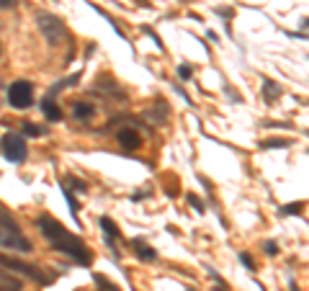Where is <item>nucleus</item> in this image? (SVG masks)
Returning <instances> with one entry per match:
<instances>
[{
	"label": "nucleus",
	"instance_id": "obj_15",
	"mask_svg": "<svg viewBox=\"0 0 309 291\" xmlns=\"http://www.w3.org/2000/svg\"><path fill=\"white\" fill-rule=\"evenodd\" d=\"M42 111H44V116H47L49 121H59V119H62V111H59V106H57L54 98H44V101H42Z\"/></svg>",
	"mask_w": 309,
	"mask_h": 291
},
{
	"label": "nucleus",
	"instance_id": "obj_25",
	"mask_svg": "<svg viewBox=\"0 0 309 291\" xmlns=\"http://www.w3.org/2000/svg\"><path fill=\"white\" fill-rule=\"evenodd\" d=\"M263 250H265V255H276V253H279V245H276L273 240H268V242L263 245Z\"/></svg>",
	"mask_w": 309,
	"mask_h": 291
},
{
	"label": "nucleus",
	"instance_id": "obj_14",
	"mask_svg": "<svg viewBox=\"0 0 309 291\" xmlns=\"http://www.w3.org/2000/svg\"><path fill=\"white\" fill-rule=\"evenodd\" d=\"M101 229L108 240H121V229L116 227V222L111 217H101Z\"/></svg>",
	"mask_w": 309,
	"mask_h": 291
},
{
	"label": "nucleus",
	"instance_id": "obj_29",
	"mask_svg": "<svg viewBox=\"0 0 309 291\" xmlns=\"http://www.w3.org/2000/svg\"><path fill=\"white\" fill-rule=\"evenodd\" d=\"M188 291H196V288H188Z\"/></svg>",
	"mask_w": 309,
	"mask_h": 291
},
{
	"label": "nucleus",
	"instance_id": "obj_4",
	"mask_svg": "<svg viewBox=\"0 0 309 291\" xmlns=\"http://www.w3.org/2000/svg\"><path fill=\"white\" fill-rule=\"evenodd\" d=\"M36 26H39V31L44 34V39H47L49 47H59V41L67 39V26H65L57 16H52V13H47V11L36 13Z\"/></svg>",
	"mask_w": 309,
	"mask_h": 291
},
{
	"label": "nucleus",
	"instance_id": "obj_19",
	"mask_svg": "<svg viewBox=\"0 0 309 291\" xmlns=\"http://www.w3.org/2000/svg\"><path fill=\"white\" fill-rule=\"evenodd\" d=\"M93 281L101 286V291H119V286H116V283H111L106 276H98V273H93Z\"/></svg>",
	"mask_w": 309,
	"mask_h": 291
},
{
	"label": "nucleus",
	"instance_id": "obj_13",
	"mask_svg": "<svg viewBox=\"0 0 309 291\" xmlns=\"http://www.w3.org/2000/svg\"><path fill=\"white\" fill-rule=\"evenodd\" d=\"M263 98H265V103L279 101V98H281V88H279V82L265 80V82H263Z\"/></svg>",
	"mask_w": 309,
	"mask_h": 291
},
{
	"label": "nucleus",
	"instance_id": "obj_11",
	"mask_svg": "<svg viewBox=\"0 0 309 291\" xmlns=\"http://www.w3.org/2000/svg\"><path fill=\"white\" fill-rule=\"evenodd\" d=\"M77 82H80V72H75V75H70V77L59 80L54 88H49L47 98H57V93H62V91H65V88H70V85H77Z\"/></svg>",
	"mask_w": 309,
	"mask_h": 291
},
{
	"label": "nucleus",
	"instance_id": "obj_18",
	"mask_svg": "<svg viewBox=\"0 0 309 291\" xmlns=\"http://www.w3.org/2000/svg\"><path fill=\"white\" fill-rule=\"evenodd\" d=\"M263 150H279V147H291V139H265L260 142Z\"/></svg>",
	"mask_w": 309,
	"mask_h": 291
},
{
	"label": "nucleus",
	"instance_id": "obj_12",
	"mask_svg": "<svg viewBox=\"0 0 309 291\" xmlns=\"http://www.w3.org/2000/svg\"><path fill=\"white\" fill-rule=\"evenodd\" d=\"M62 196H65V201H67V206H70V214H72V219H75V224H77V229H80V219H77V212H80V203H77V198L70 193V188L62 183Z\"/></svg>",
	"mask_w": 309,
	"mask_h": 291
},
{
	"label": "nucleus",
	"instance_id": "obj_2",
	"mask_svg": "<svg viewBox=\"0 0 309 291\" xmlns=\"http://www.w3.org/2000/svg\"><path fill=\"white\" fill-rule=\"evenodd\" d=\"M0 245L3 247H11V250H18V253H31L34 245L28 237H23L18 222L0 206Z\"/></svg>",
	"mask_w": 309,
	"mask_h": 291
},
{
	"label": "nucleus",
	"instance_id": "obj_6",
	"mask_svg": "<svg viewBox=\"0 0 309 291\" xmlns=\"http://www.w3.org/2000/svg\"><path fill=\"white\" fill-rule=\"evenodd\" d=\"M8 103L16 111H26L34 103V82L28 80H13L8 85Z\"/></svg>",
	"mask_w": 309,
	"mask_h": 291
},
{
	"label": "nucleus",
	"instance_id": "obj_9",
	"mask_svg": "<svg viewBox=\"0 0 309 291\" xmlns=\"http://www.w3.org/2000/svg\"><path fill=\"white\" fill-rule=\"evenodd\" d=\"M96 116V106L93 103H88V101H77V103H72V119H77V121H88V119H93Z\"/></svg>",
	"mask_w": 309,
	"mask_h": 291
},
{
	"label": "nucleus",
	"instance_id": "obj_17",
	"mask_svg": "<svg viewBox=\"0 0 309 291\" xmlns=\"http://www.w3.org/2000/svg\"><path fill=\"white\" fill-rule=\"evenodd\" d=\"M301 209H304V201H296V203H286V206H281L279 214H281V217H296V214H301Z\"/></svg>",
	"mask_w": 309,
	"mask_h": 291
},
{
	"label": "nucleus",
	"instance_id": "obj_22",
	"mask_svg": "<svg viewBox=\"0 0 309 291\" xmlns=\"http://www.w3.org/2000/svg\"><path fill=\"white\" fill-rule=\"evenodd\" d=\"M142 31H144V34H147V36H149V39H152V41H154V47H158V49H160V52H165V44H163V41H160V36H158V34H154V31H152V28H149V26H144V28H142Z\"/></svg>",
	"mask_w": 309,
	"mask_h": 291
},
{
	"label": "nucleus",
	"instance_id": "obj_21",
	"mask_svg": "<svg viewBox=\"0 0 309 291\" xmlns=\"http://www.w3.org/2000/svg\"><path fill=\"white\" fill-rule=\"evenodd\" d=\"M186 198H188V203H191V206H193V209H196L199 214H204V212H206V209H204V203H201V198H199L196 193H188Z\"/></svg>",
	"mask_w": 309,
	"mask_h": 291
},
{
	"label": "nucleus",
	"instance_id": "obj_27",
	"mask_svg": "<svg viewBox=\"0 0 309 291\" xmlns=\"http://www.w3.org/2000/svg\"><path fill=\"white\" fill-rule=\"evenodd\" d=\"M217 13H219L222 18H227V21L232 18V11H229V8H217Z\"/></svg>",
	"mask_w": 309,
	"mask_h": 291
},
{
	"label": "nucleus",
	"instance_id": "obj_24",
	"mask_svg": "<svg viewBox=\"0 0 309 291\" xmlns=\"http://www.w3.org/2000/svg\"><path fill=\"white\" fill-rule=\"evenodd\" d=\"M240 263L248 268V271H255V263H253V258H250V253H240Z\"/></svg>",
	"mask_w": 309,
	"mask_h": 291
},
{
	"label": "nucleus",
	"instance_id": "obj_3",
	"mask_svg": "<svg viewBox=\"0 0 309 291\" xmlns=\"http://www.w3.org/2000/svg\"><path fill=\"white\" fill-rule=\"evenodd\" d=\"M0 268L16 271V273H21V276H26V278L36 281V283H42V286H49V283L54 281V276L44 273V268L31 266V263H26V260H18V258H11V255H6V253H0Z\"/></svg>",
	"mask_w": 309,
	"mask_h": 291
},
{
	"label": "nucleus",
	"instance_id": "obj_28",
	"mask_svg": "<svg viewBox=\"0 0 309 291\" xmlns=\"http://www.w3.org/2000/svg\"><path fill=\"white\" fill-rule=\"evenodd\" d=\"M137 3H139L142 8H149V3H147V0H137Z\"/></svg>",
	"mask_w": 309,
	"mask_h": 291
},
{
	"label": "nucleus",
	"instance_id": "obj_1",
	"mask_svg": "<svg viewBox=\"0 0 309 291\" xmlns=\"http://www.w3.org/2000/svg\"><path fill=\"white\" fill-rule=\"evenodd\" d=\"M36 227H39V232L47 237V242L52 245V250L67 255L70 260L80 263V266H90V250H88V245L77 237V235L67 232L54 217L42 214V217L36 219Z\"/></svg>",
	"mask_w": 309,
	"mask_h": 291
},
{
	"label": "nucleus",
	"instance_id": "obj_5",
	"mask_svg": "<svg viewBox=\"0 0 309 291\" xmlns=\"http://www.w3.org/2000/svg\"><path fill=\"white\" fill-rule=\"evenodd\" d=\"M0 155H3L8 162H23L28 157V147H26V139L21 134H13V132H6L0 137Z\"/></svg>",
	"mask_w": 309,
	"mask_h": 291
},
{
	"label": "nucleus",
	"instance_id": "obj_26",
	"mask_svg": "<svg viewBox=\"0 0 309 291\" xmlns=\"http://www.w3.org/2000/svg\"><path fill=\"white\" fill-rule=\"evenodd\" d=\"M18 6V0H0V8L8 11V8H16Z\"/></svg>",
	"mask_w": 309,
	"mask_h": 291
},
{
	"label": "nucleus",
	"instance_id": "obj_8",
	"mask_svg": "<svg viewBox=\"0 0 309 291\" xmlns=\"http://www.w3.org/2000/svg\"><path fill=\"white\" fill-rule=\"evenodd\" d=\"M132 250H134V255H137L139 260H144V263L158 260V250H154V247H149L142 237H134V240H132Z\"/></svg>",
	"mask_w": 309,
	"mask_h": 291
},
{
	"label": "nucleus",
	"instance_id": "obj_20",
	"mask_svg": "<svg viewBox=\"0 0 309 291\" xmlns=\"http://www.w3.org/2000/svg\"><path fill=\"white\" fill-rule=\"evenodd\" d=\"M67 186H72L77 193H85V191H88V183H85V181H80L77 176H67Z\"/></svg>",
	"mask_w": 309,
	"mask_h": 291
},
{
	"label": "nucleus",
	"instance_id": "obj_16",
	"mask_svg": "<svg viewBox=\"0 0 309 291\" xmlns=\"http://www.w3.org/2000/svg\"><path fill=\"white\" fill-rule=\"evenodd\" d=\"M21 132H23L26 137H47V134H49V127H42V124L23 121V124H21Z\"/></svg>",
	"mask_w": 309,
	"mask_h": 291
},
{
	"label": "nucleus",
	"instance_id": "obj_7",
	"mask_svg": "<svg viewBox=\"0 0 309 291\" xmlns=\"http://www.w3.org/2000/svg\"><path fill=\"white\" fill-rule=\"evenodd\" d=\"M116 142H119L124 150H139L142 147V137L134 132V127H124V129H119V134H116Z\"/></svg>",
	"mask_w": 309,
	"mask_h": 291
},
{
	"label": "nucleus",
	"instance_id": "obj_10",
	"mask_svg": "<svg viewBox=\"0 0 309 291\" xmlns=\"http://www.w3.org/2000/svg\"><path fill=\"white\" fill-rule=\"evenodd\" d=\"M0 291H23V283L16 276L0 271Z\"/></svg>",
	"mask_w": 309,
	"mask_h": 291
},
{
	"label": "nucleus",
	"instance_id": "obj_23",
	"mask_svg": "<svg viewBox=\"0 0 309 291\" xmlns=\"http://www.w3.org/2000/svg\"><path fill=\"white\" fill-rule=\"evenodd\" d=\"M178 77H180V80H191V77H193V67L186 65V62L178 65Z\"/></svg>",
	"mask_w": 309,
	"mask_h": 291
}]
</instances>
